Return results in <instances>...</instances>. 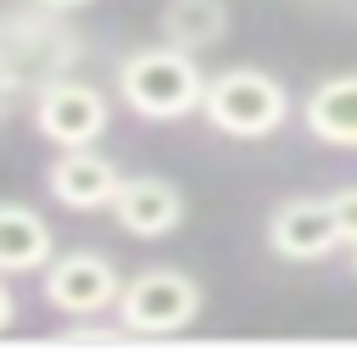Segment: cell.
Returning a JSON list of instances; mask_svg holds the SVG:
<instances>
[{"mask_svg": "<svg viewBox=\"0 0 357 357\" xmlns=\"http://www.w3.org/2000/svg\"><path fill=\"white\" fill-rule=\"evenodd\" d=\"M201 117L229 139H268L290 117V89L262 67H223L206 78Z\"/></svg>", "mask_w": 357, "mask_h": 357, "instance_id": "obj_3", "label": "cell"}, {"mask_svg": "<svg viewBox=\"0 0 357 357\" xmlns=\"http://www.w3.org/2000/svg\"><path fill=\"white\" fill-rule=\"evenodd\" d=\"M301 123L318 145H335V151H357V73H329L307 106H301Z\"/></svg>", "mask_w": 357, "mask_h": 357, "instance_id": "obj_10", "label": "cell"}, {"mask_svg": "<svg viewBox=\"0 0 357 357\" xmlns=\"http://www.w3.org/2000/svg\"><path fill=\"white\" fill-rule=\"evenodd\" d=\"M229 22H234V17H229L223 0H167V6L156 11V33H162L167 45H178V50H190V56L223 45Z\"/></svg>", "mask_w": 357, "mask_h": 357, "instance_id": "obj_12", "label": "cell"}, {"mask_svg": "<svg viewBox=\"0 0 357 357\" xmlns=\"http://www.w3.org/2000/svg\"><path fill=\"white\" fill-rule=\"evenodd\" d=\"M33 6H50V11H78V6H89V0H33Z\"/></svg>", "mask_w": 357, "mask_h": 357, "instance_id": "obj_14", "label": "cell"}, {"mask_svg": "<svg viewBox=\"0 0 357 357\" xmlns=\"http://www.w3.org/2000/svg\"><path fill=\"white\" fill-rule=\"evenodd\" d=\"M84 56V33L67 22V11H50V6H11L6 22H0V89H6V106H17L22 95H33L39 84L50 78H67Z\"/></svg>", "mask_w": 357, "mask_h": 357, "instance_id": "obj_1", "label": "cell"}, {"mask_svg": "<svg viewBox=\"0 0 357 357\" xmlns=\"http://www.w3.org/2000/svg\"><path fill=\"white\" fill-rule=\"evenodd\" d=\"M329 201H335V218H340V229H346V245H357V184L335 190Z\"/></svg>", "mask_w": 357, "mask_h": 357, "instance_id": "obj_13", "label": "cell"}, {"mask_svg": "<svg viewBox=\"0 0 357 357\" xmlns=\"http://www.w3.org/2000/svg\"><path fill=\"white\" fill-rule=\"evenodd\" d=\"M50 251H56L50 223H45L33 206L6 201V206H0V268H6V279L45 273V268H50Z\"/></svg>", "mask_w": 357, "mask_h": 357, "instance_id": "obj_11", "label": "cell"}, {"mask_svg": "<svg viewBox=\"0 0 357 357\" xmlns=\"http://www.w3.org/2000/svg\"><path fill=\"white\" fill-rule=\"evenodd\" d=\"M45 190L67 206V212H112L117 190H123V167L112 156H100L95 145H67L50 167H45Z\"/></svg>", "mask_w": 357, "mask_h": 357, "instance_id": "obj_8", "label": "cell"}, {"mask_svg": "<svg viewBox=\"0 0 357 357\" xmlns=\"http://www.w3.org/2000/svg\"><path fill=\"white\" fill-rule=\"evenodd\" d=\"M340 245H346V229H340L329 195H290L268 218V251L284 262H324Z\"/></svg>", "mask_w": 357, "mask_h": 357, "instance_id": "obj_7", "label": "cell"}, {"mask_svg": "<svg viewBox=\"0 0 357 357\" xmlns=\"http://www.w3.org/2000/svg\"><path fill=\"white\" fill-rule=\"evenodd\" d=\"M201 284L173 268V262H156V268H139L123 296H117V324L128 335H178L201 318Z\"/></svg>", "mask_w": 357, "mask_h": 357, "instance_id": "obj_4", "label": "cell"}, {"mask_svg": "<svg viewBox=\"0 0 357 357\" xmlns=\"http://www.w3.org/2000/svg\"><path fill=\"white\" fill-rule=\"evenodd\" d=\"M28 117H33L39 139H50L56 151H67V145H95L106 134L112 112H106V95L95 84H84V78H50V84L33 89Z\"/></svg>", "mask_w": 357, "mask_h": 357, "instance_id": "obj_5", "label": "cell"}, {"mask_svg": "<svg viewBox=\"0 0 357 357\" xmlns=\"http://www.w3.org/2000/svg\"><path fill=\"white\" fill-rule=\"evenodd\" d=\"M117 95L134 117H151V123H173V117H190L201 112L206 100V73L195 67L190 50L178 45H139L117 61Z\"/></svg>", "mask_w": 357, "mask_h": 357, "instance_id": "obj_2", "label": "cell"}, {"mask_svg": "<svg viewBox=\"0 0 357 357\" xmlns=\"http://www.w3.org/2000/svg\"><path fill=\"white\" fill-rule=\"evenodd\" d=\"M112 223L134 240H162L184 223V190L162 173H134V178H123V190L112 201Z\"/></svg>", "mask_w": 357, "mask_h": 357, "instance_id": "obj_9", "label": "cell"}, {"mask_svg": "<svg viewBox=\"0 0 357 357\" xmlns=\"http://www.w3.org/2000/svg\"><path fill=\"white\" fill-rule=\"evenodd\" d=\"M351 268H357V245H351Z\"/></svg>", "mask_w": 357, "mask_h": 357, "instance_id": "obj_15", "label": "cell"}, {"mask_svg": "<svg viewBox=\"0 0 357 357\" xmlns=\"http://www.w3.org/2000/svg\"><path fill=\"white\" fill-rule=\"evenodd\" d=\"M123 273H117V262L106 257V251H61V257H50V268H45V301L56 307V312H67V318H95V312H112L117 307V296H123Z\"/></svg>", "mask_w": 357, "mask_h": 357, "instance_id": "obj_6", "label": "cell"}]
</instances>
